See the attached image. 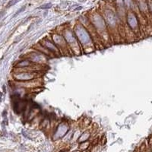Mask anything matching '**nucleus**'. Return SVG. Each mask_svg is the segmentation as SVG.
Returning <instances> with one entry per match:
<instances>
[{"instance_id": "f257e3e1", "label": "nucleus", "mask_w": 152, "mask_h": 152, "mask_svg": "<svg viewBox=\"0 0 152 152\" xmlns=\"http://www.w3.org/2000/svg\"><path fill=\"white\" fill-rule=\"evenodd\" d=\"M74 33L79 41L82 50H85L86 53H91L94 50V37L85 26L81 24L76 25L74 29Z\"/></svg>"}, {"instance_id": "f03ea898", "label": "nucleus", "mask_w": 152, "mask_h": 152, "mask_svg": "<svg viewBox=\"0 0 152 152\" xmlns=\"http://www.w3.org/2000/svg\"><path fill=\"white\" fill-rule=\"evenodd\" d=\"M63 36L69 46V50L73 52V53L76 56H79L81 53V46L78 40L77 39L75 33L71 30H65L63 32Z\"/></svg>"}, {"instance_id": "7ed1b4c3", "label": "nucleus", "mask_w": 152, "mask_h": 152, "mask_svg": "<svg viewBox=\"0 0 152 152\" xmlns=\"http://www.w3.org/2000/svg\"><path fill=\"white\" fill-rule=\"evenodd\" d=\"M52 40L55 43V45L58 47L59 50L61 52V54H69V46H68L66 41L64 38L63 35L59 34H53L52 35Z\"/></svg>"}, {"instance_id": "20e7f679", "label": "nucleus", "mask_w": 152, "mask_h": 152, "mask_svg": "<svg viewBox=\"0 0 152 152\" xmlns=\"http://www.w3.org/2000/svg\"><path fill=\"white\" fill-rule=\"evenodd\" d=\"M38 72L34 71H22L14 75V78L18 81H30L38 77Z\"/></svg>"}, {"instance_id": "39448f33", "label": "nucleus", "mask_w": 152, "mask_h": 152, "mask_svg": "<svg viewBox=\"0 0 152 152\" xmlns=\"http://www.w3.org/2000/svg\"><path fill=\"white\" fill-rule=\"evenodd\" d=\"M40 43L43 46V47H45L47 50H49L53 56H59V55H61L60 50H59L58 47L55 45V43L52 40L47 39V38H44V39H43L40 41Z\"/></svg>"}, {"instance_id": "423d86ee", "label": "nucleus", "mask_w": 152, "mask_h": 152, "mask_svg": "<svg viewBox=\"0 0 152 152\" xmlns=\"http://www.w3.org/2000/svg\"><path fill=\"white\" fill-rule=\"evenodd\" d=\"M69 129V126L67 123H60L58 125V127L56 128V131L53 135V139L56 140V139L62 138L68 132Z\"/></svg>"}, {"instance_id": "0eeeda50", "label": "nucleus", "mask_w": 152, "mask_h": 152, "mask_svg": "<svg viewBox=\"0 0 152 152\" xmlns=\"http://www.w3.org/2000/svg\"><path fill=\"white\" fill-rule=\"evenodd\" d=\"M45 55L40 53V52H35V53H32L29 56V60H30L34 64L36 65H40L42 63H45L46 58Z\"/></svg>"}, {"instance_id": "6e6552de", "label": "nucleus", "mask_w": 152, "mask_h": 152, "mask_svg": "<svg viewBox=\"0 0 152 152\" xmlns=\"http://www.w3.org/2000/svg\"><path fill=\"white\" fill-rule=\"evenodd\" d=\"M93 25L94 29L97 30V32H98V34L100 33L101 36L107 33V26L102 18L94 20L93 22Z\"/></svg>"}, {"instance_id": "1a4fd4ad", "label": "nucleus", "mask_w": 152, "mask_h": 152, "mask_svg": "<svg viewBox=\"0 0 152 152\" xmlns=\"http://www.w3.org/2000/svg\"><path fill=\"white\" fill-rule=\"evenodd\" d=\"M26 107V103L22 101V100H14V106H13V109L15 111V113H20L22 111H23L24 109Z\"/></svg>"}, {"instance_id": "9d476101", "label": "nucleus", "mask_w": 152, "mask_h": 152, "mask_svg": "<svg viewBox=\"0 0 152 152\" xmlns=\"http://www.w3.org/2000/svg\"><path fill=\"white\" fill-rule=\"evenodd\" d=\"M35 65L34 62H32L29 59H24L22 61L19 62L17 64V67L20 68V69H25V68H30L31 66H33Z\"/></svg>"}, {"instance_id": "9b49d317", "label": "nucleus", "mask_w": 152, "mask_h": 152, "mask_svg": "<svg viewBox=\"0 0 152 152\" xmlns=\"http://www.w3.org/2000/svg\"><path fill=\"white\" fill-rule=\"evenodd\" d=\"M128 22H129V28L132 29V30L135 31V30H136L138 28V22H137V20L135 18V17L133 16V15H131V16L129 17Z\"/></svg>"}, {"instance_id": "f8f14e48", "label": "nucleus", "mask_w": 152, "mask_h": 152, "mask_svg": "<svg viewBox=\"0 0 152 152\" xmlns=\"http://www.w3.org/2000/svg\"><path fill=\"white\" fill-rule=\"evenodd\" d=\"M90 136H91V134L90 132H88V131H86V132H83L81 135H80V137L78 138V141L79 142H85V141H86L89 138H90Z\"/></svg>"}, {"instance_id": "ddd939ff", "label": "nucleus", "mask_w": 152, "mask_h": 152, "mask_svg": "<svg viewBox=\"0 0 152 152\" xmlns=\"http://www.w3.org/2000/svg\"><path fill=\"white\" fill-rule=\"evenodd\" d=\"M89 146V143L87 141H85V142H81L80 145V149L81 150H85L88 148Z\"/></svg>"}, {"instance_id": "4468645a", "label": "nucleus", "mask_w": 152, "mask_h": 152, "mask_svg": "<svg viewBox=\"0 0 152 152\" xmlns=\"http://www.w3.org/2000/svg\"><path fill=\"white\" fill-rule=\"evenodd\" d=\"M20 0H12L11 2H10V3L8 4V7H10L11 6H13V5H14V4H16L18 2H19Z\"/></svg>"}, {"instance_id": "2eb2a0df", "label": "nucleus", "mask_w": 152, "mask_h": 152, "mask_svg": "<svg viewBox=\"0 0 152 152\" xmlns=\"http://www.w3.org/2000/svg\"><path fill=\"white\" fill-rule=\"evenodd\" d=\"M51 7V4H46V5H43V6H42L40 7V8H49Z\"/></svg>"}, {"instance_id": "dca6fc26", "label": "nucleus", "mask_w": 152, "mask_h": 152, "mask_svg": "<svg viewBox=\"0 0 152 152\" xmlns=\"http://www.w3.org/2000/svg\"><path fill=\"white\" fill-rule=\"evenodd\" d=\"M24 8H25V6L22 7V8H21L20 10H18V12H16V14H15L14 15V17H16V16H17V15L18 14H20V13H21V12H22V11H24Z\"/></svg>"}, {"instance_id": "f3484780", "label": "nucleus", "mask_w": 152, "mask_h": 152, "mask_svg": "<svg viewBox=\"0 0 152 152\" xmlns=\"http://www.w3.org/2000/svg\"><path fill=\"white\" fill-rule=\"evenodd\" d=\"M5 15V12H0V18H2L3 16Z\"/></svg>"}, {"instance_id": "a211bd4d", "label": "nucleus", "mask_w": 152, "mask_h": 152, "mask_svg": "<svg viewBox=\"0 0 152 152\" xmlns=\"http://www.w3.org/2000/svg\"><path fill=\"white\" fill-rule=\"evenodd\" d=\"M74 152H81V151H74Z\"/></svg>"}]
</instances>
